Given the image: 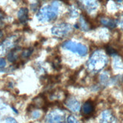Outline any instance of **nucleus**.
I'll list each match as a JSON object with an SVG mask.
<instances>
[{
  "instance_id": "15",
  "label": "nucleus",
  "mask_w": 123,
  "mask_h": 123,
  "mask_svg": "<svg viewBox=\"0 0 123 123\" xmlns=\"http://www.w3.org/2000/svg\"><path fill=\"white\" fill-rule=\"evenodd\" d=\"M5 65H6V62L2 58H0V68H4Z\"/></svg>"
},
{
  "instance_id": "13",
  "label": "nucleus",
  "mask_w": 123,
  "mask_h": 123,
  "mask_svg": "<svg viewBox=\"0 0 123 123\" xmlns=\"http://www.w3.org/2000/svg\"><path fill=\"white\" fill-rule=\"evenodd\" d=\"M40 116H41V113L39 111H34L33 113V119H38L40 117Z\"/></svg>"
},
{
  "instance_id": "17",
  "label": "nucleus",
  "mask_w": 123,
  "mask_h": 123,
  "mask_svg": "<svg viewBox=\"0 0 123 123\" xmlns=\"http://www.w3.org/2000/svg\"><path fill=\"white\" fill-rule=\"evenodd\" d=\"M106 51H107V52L109 53V54H114V53H116V51L113 50V49H112V48L110 47H108L107 49H106Z\"/></svg>"
},
{
  "instance_id": "12",
  "label": "nucleus",
  "mask_w": 123,
  "mask_h": 123,
  "mask_svg": "<svg viewBox=\"0 0 123 123\" xmlns=\"http://www.w3.org/2000/svg\"><path fill=\"white\" fill-rule=\"evenodd\" d=\"M67 123H80L74 116H69L67 118Z\"/></svg>"
},
{
  "instance_id": "5",
  "label": "nucleus",
  "mask_w": 123,
  "mask_h": 123,
  "mask_svg": "<svg viewBox=\"0 0 123 123\" xmlns=\"http://www.w3.org/2000/svg\"><path fill=\"white\" fill-rule=\"evenodd\" d=\"M72 30V27L69 24L62 23L57 24L51 28V32L54 35L58 36H63L68 34L69 31Z\"/></svg>"
},
{
  "instance_id": "18",
  "label": "nucleus",
  "mask_w": 123,
  "mask_h": 123,
  "mask_svg": "<svg viewBox=\"0 0 123 123\" xmlns=\"http://www.w3.org/2000/svg\"><path fill=\"white\" fill-rule=\"evenodd\" d=\"M2 36H3V34H2V32L1 30H0V39L2 38Z\"/></svg>"
},
{
  "instance_id": "2",
  "label": "nucleus",
  "mask_w": 123,
  "mask_h": 123,
  "mask_svg": "<svg viewBox=\"0 0 123 123\" xmlns=\"http://www.w3.org/2000/svg\"><path fill=\"white\" fill-rule=\"evenodd\" d=\"M107 63L106 56L101 52H95L91 56L88 62V66L89 69L92 72H98L105 67Z\"/></svg>"
},
{
  "instance_id": "1",
  "label": "nucleus",
  "mask_w": 123,
  "mask_h": 123,
  "mask_svg": "<svg viewBox=\"0 0 123 123\" xmlns=\"http://www.w3.org/2000/svg\"><path fill=\"white\" fill-rule=\"evenodd\" d=\"M60 4L58 2H54L51 5H46L45 7H42L37 14L39 20L45 22V21H50L55 20L58 12Z\"/></svg>"
},
{
  "instance_id": "8",
  "label": "nucleus",
  "mask_w": 123,
  "mask_h": 123,
  "mask_svg": "<svg viewBox=\"0 0 123 123\" xmlns=\"http://www.w3.org/2000/svg\"><path fill=\"white\" fill-rule=\"evenodd\" d=\"M113 116H112L110 112L106 110L104 111L101 115V119L100 121V123H113Z\"/></svg>"
},
{
  "instance_id": "7",
  "label": "nucleus",
  "mask_w": 123,
  "mask_h": 123,
  "mask_svg": "<svg viewBox=\"0 0 123 123\" xmlns=\"http://www.w3.org/2000/svg\"><path fill=\"white\" fill-rule=\"evenodd\" d=\"M94 110V106L92 101L90 100L85 102L82 107V113L84 116H90L91 114H92Z\"/></svg>"
},
{
  "instance_id": "9",
  "label": "nucleus",
  "mask_w": 123,
  "mask_h": 123,
  "mask_svg": "<svg viewBox=\"0 0 123 123\" xmlns=\"http://www.w3.org/2000/svg\"><path fill=\"white\" fill-rule=\"evenodd\" d=\"M18 18L21 22H26L28 19V10L26 8H20L18 12Z\"/></svg>"
},
{
  "instance_id": "16",
  "label": "nucleus",
  "mask_w": 123,
  "mask_h": 123,
  "mask_svg": "<svg viewBox=\"0 0 123 123\" xmlns=\"http://www.w3.org/2000/svg\"><path fill=\"white\" fill-rule=\"evenodd\" d=\"M6 123H18V122L16 121L14 118L8 117V118L6 119Z\"/></svg>"
},
{
  "instance_id": "10",
  "label": "nucleus",
  "mask_w": 123,
  "mask_h": 123,
  "mask_svg": "<svg viewBox=\"0 0 123 123\" xmlns=\"http://www.w3.org/2000/svg\"><path fill=\"white\" fill-rule=\"evenodd\" d=\"M82 2L85 5L86 8L89 11L94 10L96 8V6H97L96 0H82Z\"/></svg>"
},
{
  "instance_id": "4",
  "label": "nucleus",
  "mask_w": 123,
  "mask_h": 123,
  "mask_svg": "<svg viewBox=\"0 0 123 123\" xmlns=\"http://www.w3.org/2000/svg\"><path fill=\"white\" fill-rule=\"evenodd\" d=\"M66 117L64 112L61 110H53L47 116L45 123H65Z\"/></svg>"
},
{
  "instance_id": "11",
  "label": "nucleus",
  "mask_w": 123,
  "mask_h": 123,
  "mask_svg": "<svg viewBox=\"0 0 123 123\" xmlns=\"http://www.w3.org/2000/svg\"><path fill=\"white\" fill-rule=\"evenodd\" d=\"M101 23L104 25L110 27V28H113L116 27V22L112 19H102L101 20Z\"/></svg>"
},
{
  "instance_id": "3",
  "label": "nucleus",
  "mask_w": 123,
  "mask_h": 123,
  "mask_svg": "<svg viewBox=\"0 0 123 123\" xmlns=\"http://www.w3.org/2000/svg\"><path fill=\"white\" fill-rule=\"evenodd\" d=\"M63 47L82 56H85L88 53V49L85 45H82L81 43H75L73 41H67L63 43Z\"/></svg>"
},
{
  "instance_id": "14",
  "label": "nucleus",
  "mask_w": 123,
  "mask_h": 123,
  "mask_svg": "<svg viewBox=\"0 0 123 123\" xmlns=\"http://www.w3.org/2000/svg\"><path fill=\"white\" fill-rule=\"evenodd\" d=\"M31 54V51L29 50H24L22 53V56L23 57H28L30 56V55Z\"/></svg>"
},
{
  "instance_id": "6",
  "label": "nucleus",
  "mask_w": 123,
  "mask_h": 123,
  "mask_svg": "<svg viewBox=\"0 0 123 123\" xmlns=\"http://www.w3.org/2000/svg\"><path fill=\"white\" fill-rule=\"evenodd\" d=\"M65 105L67 107L71 110L72 112H78L80 109V104L78 100H76L75 98H69L65 103Z\"/></svg>"
}]
</instances>
